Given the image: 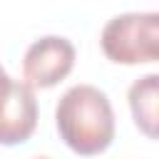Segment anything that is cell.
I'll use <instances>...</instances> for the list:
<instances>
[{
	"label": "cell",
	"mask_w": 159,
	"mask_h": 159,
	"mask_svg": "<svg viewBox=\"0 0 159 159\" xmlns=\"http://www.w3.org/2000/svg\"><path fill=\"white\" fill-rule=\"evenodd\" d=\"M55 127L65 147L80 157H94L114 142V109L94 84L70 87L55 107Z\"/></svg>",
	"instance_id": "1"
},
{
	"label": "cell",
	"mask_w": 159,
	"mask_h": 159,
	"mask_svg": "<svg viewBox=\"0 0 159 159\" xmlns=\"http://www.w3.org/2000/svg\"><path fill=\"white\" fill-rule=\"evenodd\" d=\"M99 45L114 65L159 62V12L114 15L102 27Z\"/></svg>",
	"instance_id": "2"
},
{
	"label": "cell",
	"mask_w": 159,
	"mask_h": 159,
	"mask_svg": "<svg viewBox=\"0 0 159 159\" xmlns=\"http://www.w3.org/2000/svg\"><path fill=\"white\" fill-rule=\"evenodd\" d=\"M37 127L35 89L0 67V147L25 144Z\"/></svg>",
	"instance_id": "3"
},
{
	"label": "cell",
	"mask_w": 159,
	"mask_h": 159,
	"mask_svg": "<svg viewBox=\"0 0 159 159\" xmlns=\"http://www.w3.org/2000/svg\"><path fill=\"white\" fill-rule=\"evenodd\" d=\"M75 45L67 37L47 35L35 40L22 57V80L32 89H50L60 84L75 67Z\"/></svg>",
	"instance_id": "4"
},
{
	"label": "cell",
	"mask_w": 159,
	"mask_h": 159,
	"mask_svg": "<svg viewBox=\"0 0 159 159\" xmlns=\"http://www.w3.org/2000/svg\"><path fill=\"white\" fill-rule=\"evenodd\" d=\"M127 102L134 127L147 139L159 142V72L134 80L127 92Z\"/></svg>",
	"instance_id": "5"
}]
</instances>
